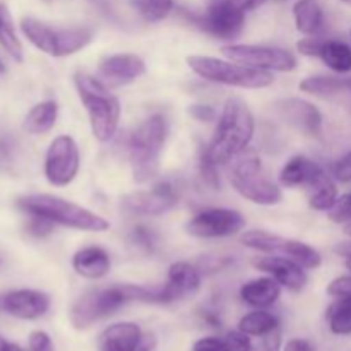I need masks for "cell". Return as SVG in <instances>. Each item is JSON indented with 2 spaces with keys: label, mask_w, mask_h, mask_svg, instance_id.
Masks as SVG:
<instances>
[{
  "label": "cell",
  "mask_w": 351,
  "mask_h": 351,
  "mask_svg": "<svg viewBox=\"0 0 351 351\" xmlns=\"http://www.w3.org/2000/svg\"><path fill=\"white\" fill-rule=\"evenodd\" d=\"M81 168L77 143L67 134L57 136L50 143L45 156V177L53 187H65L75 180Z\"/></svg>",
  "instance_id": "obj_11"
},
{
  "label": "cell",
  "mask_w": 351,
  "mask_h": 351,
  "mask_svg": "<svg viewBox=\"0 0 351 351\" xmlns=\"http://www.w3.org/2000/svg\"><path fill=\"white\" fill-rule=\"evenodd\" d=\"M95 34L89 27H57V51L55 57H69L84 50L93 41Z\"/></svg>",
  "instance_id": "obj_26"
},
{
  "label": "cell",
  "mask_w": 351,
  "mask_h": 351,
  "mask_svg": "<svg viewBox=\"0 0 351 351\" xmlns=\"http://www.w3.org/2000/svg\"><path fill=\"white\" fill-rule=\"evenodd\" d=\"M130 5L146 23H160L173 10V0H130Z\"/></svg>",
  "instance_id": "obj_34"
},
{
  "label": "cell",
  "mask_w": 351,
  "mask_h": 351,
  "mask_svg": "<svg viewBox=\"0 0 351 351\" xmlns=\"http://www.w3.org/2000/svg\"><path fill=\"white\" fill-rule=\"evenodd\" d=\"M283 351H314V346H312L307 339L293 338L285 345Z\"/></svg>",
  "instance_id": "obj_45"
},
{
  "label": "cell",
  "mask_w": 351,
  "mask_h": 351,
  "mask_svg": "<svg viewBox=\"0 0 351 351\" xmlns=\"http://www.w3.org/2000/svg\"><path fill=\"white\" fill-rule=\"evenodd\" d=\"M300 91L314 96H335L341 91H351V79L335 77V75H312L300 82Z\"/></svg>",
  "instance_id": "obj_31"
},
{
  "label": "cell",
  "mask_w": 351,
  "mask_h": 351,
  "mask_svg": "<svg viewBox=\"0 0 351 351\" xmlns=\"http://www.w3.org/2000/svg\"><path fill=\"white\" fill-rule=\"evenodd\" d=\"M27 351H55L53 341L45 331H33L27 338Z\"/></svg>",
  "instance_id": "obj_41"
},
{
  "label": "cell",
  "mask_w": 351,
  "mask_h": 351,
  "mask_svg": "<svg viewBox=\"0 0 351 351\" xmlns=\"http://www.w3.org/2000/svg\"><path fill=\"white\" fill-rule=\"evenodd\" d=\"M55 228V223H51L50 219L40 218V216H29L26 223V232L27 235L34 237V239H45V237L50 235Z\"/></svg>",
  "instance_id": "obj_38"
},
{
  "label": "cell",
  "mask_w": 351,
  "mask_h": 351,
  "mask_svg": "<svg viewBox=\"0 0 351 351\" xmlns=\"http://www.w3.org/2000/svg\"><path fill=\"white\" fill-rule=\"evenodd\" d=\"M199 171H201L204 184H208L211 189H219L218 163H215L213 158L209 156L208 146H201L199 149Z\"/></svg>",
  "instance_id": "obj_36"
},
{
  "label": "cell",
  "mask_w": 351,
  "mask_h": 351,
  "mask_svg": "<svg viewBox=\"0 0 351 351\" xmlns=\"http://www.w3.org/2000/svg\"><path fill=\"white\" fill-rule=\"evenodd\" d=\"M242 243L249 249L257 250V252L293 261V263L300 264L304 269H317L322 264L319 250H315L308 243L298 242L293 239H285V237L263 232V230L245 232L242 235Z\"/></svg>",
  "instance_id": "obj_8"
},
{
  "label": "cell",
  "mask_w": 351,
  "mask_h": 351,
  "mask_svg": "<svg viewBox=\"0 0 351 351\" xmlns=\"http://www.w3.org/2000/svg\"><path fill=\"white\" fill-rule=\"evenodd\" d=\"M263 350L264 351H281V332L280 328L274 329V331L267 332L266 336H263Z\"/></svg>",
  "instance_id": "obj_44"
},
{
  "label": "cell",
  "mask_w": 351,
  "mask_h": 351,
  "mask_svg": "<svg viewBox=\"0 0 351 351\" xmlns=\"http://www.w3.org/2000/svg\"><path fill=\"white\" fill-rule=\"evenodd\" d=\"M345 233H346V235H348L350 239H351V223H348V225L345 226Z\"/></svg>",
  "instance_id": "obj_50"
},
{
  "label": "cell",
  "mask_w": 351,
  "mask_h": 351,
  "mask_svg": "<svg viewBox=\"0 0 351 351\" xmlns=\"http://www.w3.org/2000/svg\"><path fill=\"white\" fill-rule=\"evenodd\" d=\"M328 324L332 335H351V297L338 298L328 311Z\"/></svg>",
  "instance_id": "obj_33"
},
{
  "label": "cell",
  "mask_w": 351,
  "mask_h": 351,
  "mask_svg": "<svg viewBox=\"0 0 351 351\" xmlns=\"http://www.w3.org/2000/svg\"><path fill=\"white\" fill-rule=\"evenodd\" d=\"M91 5H95L96 9L99 10L101 14H105V16H112V5H110L108 0H88Z\"/></svg>",
  "instance_id": "obj_46"
},
{
  "label": "cell",
  "mask_w": 351,
  "mask_h": 351,
  "mask_svg": "<svg viewBox=\"0 0 351 351\" xmlns=\"http://www.w3.org/2000/svg\"><path fill=\"white\" fill-rule=\"evenodd\" d=\"M228 60L249 65L266 72H290L297 67V57L291 51L264 45H226L221 48Z\"/></svg>",
  "instance_id": "obj_10"
},
{
  "label": "cell",
  "mask_w": 351,
  "mask_h": 351,
  "mask_svg": "<svg viewBox=\"0 0 351 351\" xmlns=\"http://www.w3.org/2000/svg\"><path fill=\"white\" fill-rule=\"evenodd\" d=\"M233 189L247 201L259 206H276L283 201L280 185L264 175L263 163L256 153H245L237 156L230 175Z\"/></svg>",
  "instance_id": "obj_7"
},
{
  "label": "cell",
  "mask_w": 351,
  "mask_h": 351,
  "mask_svg": "<svg viewBox=\"0 0 351 351\" xmlns=\"http://www.w3.org/2000/svg\"><path fill=\"white\" fill-rule=\"evenodd\" d=\"M5 72V65H3V62L0 60V74H3Z\"/></svg>",
  "instance_id": "obj_51"
},
{
  "label": "cell",
  "mask_w": 351,
  "mask_h": 351,
  "mask_svg": "<svg viewBox=\"0 0 351 351\" xmlns=\"http://www.w3.org/2000/svg\"><path fill=\"white\" fill-rule=\"evenodd\" d=\"M274 113L287 125L311 137H321L322 113L314 103L302 98H285L274 103Z\"/></svg>",
  "instance_id": "obj_14"
},
{
  "label": "cell",
  "mask_w": 351,
  "mask_h": 351,
  "mask_svg": "<svg viewBox=\"0 0 351 351\" xmlns=\"http://www.w3.org/2000/svg\"><path fill=\"white\" fill-rule=\"evenodd\" d=\"M187 64L194 74L216 84L242 89H263L269 88L274 82L273 72L259 71V69H252L233 60H221V58L206 57V55H191L187 57Z\"/></svg>",
  "instance_id": "obj_6"
},
{
  "label": "cell",
  "mask_w": 351,
  "mask_h": 351,
  "mask_svg": "<svg viewBox=\"0 0 351 351\" xmlns=\"http://www.w3.org/2000/svg\"><path fill=\"white\" fill-rule=\"evenodd\" d=\"M201 281L202 274L197 266L185 263V261L173 263L168 269L167 283L163 285L165 304L184 300V298L195 295L201 288Z\"/></svg>",
  "instance_id": "obj_17"
},
{
  "label": "cell",
  "mask_w": 351,
  "mask_h": 351,
  "mask_svg": "<svg viewBox=\"0 0 351 351\" xmlns=\"http://www.w3.org/2000/svg\"><path fill=\"white\" fill-rule=\"evenodd\" d=\"M41 2H45V3H51V2H53V0H41Z\"/></svg>",
  "instance_id": "obj_53"
},
{
  "label": "cell",
  "mask_w": 351,
  "mask_h": 351,
  "mask_svg": "<svg viewBox=\"0 0 351 351\" xmlns=\"http://www.w3.org/2000/svg\"><path fill=\"white\" fill-rule=\"evenodd\" d=\"M17 208L27 216H40L51 223L79 232L101 233L110 228V221L75 202L51 194H29L17 199Z\"/></svg>",
  "instance_id": "obj_2"
},
{
  "label": "cell",
  "mask_w": 351,
  "mask_h": 351,
  "mask_svg": "<svg viewBox=\"0 0 351 351\" xmlns=\"http://www.w3.org/2000/svg\"><path fill=\"white\" fill-rule=\"evenodd\" d=\"M332 178L339 184H351V151L332 165Z\"/></svg>",
  "instance_id": "obj_39"
},
{
  "label": "cell",
  "mask_w": 351,
  "mask_h": 351,
  "mask_svg": "<svg viewBox=\"0 0 351 351\" xmlns=\"http://www.w3.org/2000/svg\"><path fill=\"white\" fill-rule=\"evenodd\" d=\"M195 26L216 40L232 41L245 26V10L233 0H211L201 16H192Z\"/></svg>",
  "instance_id": "obj_9"
},
{
  "label": "cell",
  "mask_w": 351,
  "mask_h": 351,
  "mask_svg": "<svg viewBox=\"0 0 351 351\" xmlns=\"http://www.w3.org/2000/svg\"><path fill=\"white\" fill-rule=\"evenodd\" d=\"M233 2H235L237 5L242 7V9L247 12V10H254L257 9V7H261L266 0H233Z\"/></svg>",
  "instance_id": "obj_47"
},
{
  "label": "cell",
  "mask_w": 351,
  "mask_h": 351,
  "mask_svg": "<svg viewBox=\"0 0 351 351\" xmlns=\"http://www.w3.org/2000/svg\"><path fill=\"white\" fill-rule=\"evenodd\" d=\"M21 31L27 38L33 47L43 53L55 57L57 51V27H51L34 17H23L21 19Z\"/></svg>",
  "instance_id": "obj_23"
},
{
  "label": "cell",
  "mask_w": 351,
  "mask_h": 351,
  "mask_svg": "<svg viewBox=\"0 0 351 351\" xmlns=\"http://www.w3.org/2000/svg\"><path fill=\"white\" fill-rule=\"evenodd\" d=\"M141 328L134 322H117L99 336V351H137L143 343Z\"/></svg>",
  "instance_id": "obj_19"
},
{
  "label": "cell",
  "mask_w": 351,
  "mask_h": 351,
  "mask_svg": "<svg viewBox=\"0 0 351 351\" xmlns=\"http://www.w3.org/2000/svg\"><path fill=\"white\" fill-rule=\"evenodd\" d=\"M99 77L106 86H127L146 74V64L136 53L108 55L99 62Z\"/></svg>",
  "instance_id": "obj_16"
},
{
  "label": "cell",
  "mask_w": 351,
  "mask_h": 351,
  "mask_svg": "<svg viewBox=\"0 0 351 351\" xmlns=\"http://www.w3.org/2000/svg\"><path fill=\"white\" fill-rule=\"evenodd\" d=\"M343 3H346V5H351V0H341Z\"/></svg>",
  "instance_id": "obj_52"
},
{
  "label": "cell",
  "mask_w": 351,
  "mask_h": 351,
  "mask_svg": "<svg viewBox=\"0 0 351 351\" xmlns=\"http://www.w3.org/2000/svg\"><path fill=\"white\" fill-rule=\"evenodd\" d=\"M129 245L141 256H153L158 245V237L147 226H134L132 232L129 233Z\"/></svg>",
  "instance_id": "obj_35"
},
{
  "label": "cell",
  "mask_w": 351,
  "mask_h": 351,
  "mask_svg": "<svg viewBox=\"0 0 351 351\" xmlns=\"http://www.w3.org/2000/svg\"><path fill=\"white\" fill-rule=\"evenodd\" d=\"M58 119V105L55 99H45V101L36 103L33 108L27 112L24 117V130L33 136H40V134H47L51 130L57 123Z\"/></svg>",
  "instance_id": "obj_24"
},
{
  "label": "cell",
  "mask_w": 351,
  "mask_h": 351,
  "mask_svg": "<svg viewBox=\"0 0 351 351\" xmlns=\"http://www.w3.org/2000/svg\"><path fill=\"white\" fill-rule=\"evenodd\" d=\"M305 191L308 194V206L314 211H329L335 206V202L338 201V189H336V184L328 173L319 177Z\"/></svg>",
  "instance_id": "obj_30"
},
{
  "label": "cell",
  "mask_w": 351,
  "mask_h": 351,
  "mask_svg": "<svg viewBox=\"0 0 351 351\" xmlns=\"http://www.w3.org/2000/svg\"><path fill=\"white\" fill-rule=\"evenodd\" d=\"M322 43H324V38H317L314 34V36L304 38V40L298 41L297 50L300 51L302 55H305V57H319Z\"/></svg>",
  "instance_id": "obj_42"
},
{
  "label": "cell",
  "mask_w": 351,
  "mask_h": 351,
  "mask_svg": "<svg viewBox=\"0 0 351 351\" xmlns=\"http://www.w3.org/2000/svg\"><path fill=\"white\" fill-rule=\"evenodd\" d=\"M245 226L240 211L225 208H211L197 213L185 225V232L195 239H225L237 235Z\"/></svg>",
  "instance_id": "obj_12"
},
{
  "label": "cell",
  "mask_w": 351,
  "mask_h": 351,
  "mask_svg": "<svg viewBox=\"0 0 351 351\" xmlns=\"http://www.w3.org/2000/svg\"><path fill=\"white\" fill-rule=\"evenodd\" d=\"M326 171L319 163L307 156H293L290 161H287L280 171V184L283 187L293 189V187H305L314 184L319 177H322Z\"/></svg>",
  "instance_id": "obj_20"
},
{
  "label": "cell",
  "mask_w": 351,
  "mask_h": 351,
  "mask_svg": "<svg viewBox=\"0 0 351 351\" xmlns=\"http://www.w3.org/2000/svg\"><path fill=\"white\" fill-rule=\"evenodd\" d=\"M328 218L331 219V221L339 223V225H341V223L343 225L351 223V192L338 197L335 206L328 211Z\"/></svg>",
  "instance_id": "obj_37"
},
{
  "label": "cell",
  "mask_w": 351,
  "mask_h": 351,
  "mask_svg": "<svg viewBox=\"0 0 351 351\" xmlns=\"http://www.w3.org/2000/svg\"><path fill=\"white\" fill-rule=\"evenodd\" d=\"M319 58L336 74L351 72V47L341 40H328L324 38Z\"/></svg>",
  "instance_id": "obj_28"
},
{
  "label": "cell",
  "mask_w": 351,
  "mask_h": 351,
  "mask_svg": "<svg viewBox=\"0 0 351 351\" xmlns=\"http://www.w3.org/2000/svg\"><path fill=\"white\" fill-rule=\"evenodd\" d=\"M0 351H23V348L17 343H12L0 336Z\"/></svg>",
  "instance_id": "obj_48"
},
{
  "label": "cell",
  "mask_w": 351,
  "mask_h": 351,
  "mask_svg": "<svg viewBox=\"0 0 351 351\" xmlns=\"http://www.w3.org/2000/svg\"><path fill=\"white\" fill-rule=\"evenodd\" d=\"M192 351H252L250 336L242 331H232L226 336H206L197 339Z\"/></svg>",
  "instance_id": "obj_27"
},
{
  "label": "cell",
  "mask_w": 351,
  "mask_h": 351,
  "mask_svg": "<svg viewBox=\"0 0 351 351\" xmlns=\"http://www.w3.org/2000/svg\"><path fill=\"white\" fill-rule=\"evenodd\" d=\"M189 113L199 122H211L216 119V110L211 105H191Z\"/></svg>",
  "instance_id": "obj_43"
},
{
  "label": "cell",
  "mask_w": 351,
  "mask_h": 351,
  "mask_svg": "<svg viewBox=\"0 0 351 351\" xmlns=\"http://www.w3.org/2000/svg\"><path fill=\"white\" fill-rule=\"evenodd\" d=\"M180 192L171 182H160L147 191H137L122 199V208L130 215L161 216L178 204Z\"/></svg>",
  "instance_id": "obj_13"
},
{
  "label": "cell",
  "mask_w": 351,
  "mask_h": 351,
  "mask_svg": "<svg viewBox=\"0 0 351 351\" xmlns=\"http://www.w3.org/2000/svg\"><path fill=\"white\" fill-rule=\"evenodd\" d=\"M295 26L305 36H314L324 26V12L317 0H298L293 5Z\"/></svg>",
  "instance_id": "obj_25"
},
{
  "label": "cell",
  "mask_w": 351,
  "mask_h": 351,
  "mask_svg": "<svg viewBox=\"0 0 351 351\" xmlns=\"http://www.w3.org/2000/svg\"><path fill=\"white\" fill-rule=\"evenodd\" d=\"M256 132V119L242 98L226 99L215 136L208 146L209 156L218 165L235 160L249 147Z\"/></svg>",
  "instance_id": "obj_1"
},
{
  "label": "cell",
  "mask_w": 351,
  "mask_h": 351,
  "mask_svg": "<svg viewBox=\"0 0 351 351\" xmlns=\"http://www.w3.org/2000/svg\"><path fill=\"white\" fill-rule=\"evenodd\" d=\"M141 285H113L86 291L71 308V324L77 331L91 328L95 322L110 317L129 302H139Z\"/></svg>",
  "instance_id": "obj_5"
},
{
  "label": "cell",
  "mask_w": 351,
  "mask_h": 351,
  "mask_svg": "<svg viewBox=\"0 0 351 351\" xmlns=\"http://www.w3.org/2000/svg\"><path fill=\"white\" fill-rule=\"evenodd\" d=\"M328 295L335 298L351 297V274L339 276L328 285Z\"/></svg>",
  "instance_id": "obj_40"
},
{
  "label": "cell",
  "mask_w": 351,
  "mask_h": 351,
  "mask_svg": "<svg viewBox=\"0 0 351 351\" xmlns=\"http://www.w3.org/2000/svg\"><path fill=\"white\" fill-rule=\"evenodd\" d=\"M149 350H151V346L147 345L146 339H143V343H141V348L137 350V351H149Z\"/></svg>",
  "instance_id": "obj_49"
},
{
  "label": "cell",
  "mask_w": 351,
  "mask_h": 351,
  "mask_svg": "<svg viewBox=\"0 0 351 351\" xmlns=\"http://www.w3.org/2000/svg\"><path fill=\"white\" fill-rule=\"evenodd\" d=\"M278 328H280V319L266 308H257L250 314H245L239 322V331L245 332L247 336H261V338Z\"/></svg>",
  "instance_id": "obj_32"
},
{
  "label": "cell",
  "mask_w": 351,
  "mask_h": 351,
  "mask_svg": "<svg viewBox=\"0 0 351 351\" xmlns=\"http://www.w3.org/2000/svg\"><path fill=\"white\" fill-rule=\"evenodd\" d=\"M0 47L7 51V55H9L12 60H24L23 43H21L19 36H17L16 33V26H14L9 7H7V3L2 2V0H0Z\"/></svg>",
  "instance_id": "obj_29"
},
{
  "label": "cell",
  "mask_w": 351,
  "mask_h": 351,
  "mask_svg": "<svg viewBox=\"0 0 351 351\" xmlns=\"http://www.w3.org/2000/svg\"><path fill=\"white\" fill-rule=\"evenodd\" d=\"M350 38H351V31H350Z\"/></svg>",
  "instance_id": "obj_54"
},
{
  "label": "cell",
  "mask_w": 351,
  "mask_h": 351,
  "mask_svg": "<svg viewBox=\"0 0 351 351\" xmlns=\"http://www.w3.org/2000/svg\"><path fill=\"white\" fill-rule=\"evenodd\" d=\"M168 139V122L163 115L144 120L129 141V160L134 180L144 184L160 171V158Z\"/></svg>",
  "instance_id": "obj_4"
},
{
  "label": "cell",
  "mask_w": 351,
  "mask_h": 351,
  "mask_svg": "<svg viewBox=\"0 0 351 351\" xmlns=\"http://www.w3.org/2000/svg\"><path fill=\"white\" fill-rule=\"evenodd\" d=\"M74 84L79 98L88 112L93 136L99 143L112 141L119 129L120 113H122L119 98L110 93L108 86L101 79L93 77L91 74H86V72H75Z\"/></svg>",
  "instance_id": "obj_3"
},
{
  "label": "cell",
  "mask_w": 351,
  "mask_h": 351,
  "mask_svg": "<svg viewBox=\"0 0 351 351\" xmlns=\"http://www.w3.org/2000/svg\"><path fill=\"white\" fill-rule=\"evenodd\" d=\"M281 285L273 276L250 280L240 288V298L254 308H269L280 300Z\"/></svg>",
  "instance_id": "obj_22"
},
{
  "label": "cell",
  "mask_w": 351,
  "mask_h": 351,
  "mask_svg": "<svg viewBox=\"0 0 351 351\" xmlns=\"http://www.w3.org/2000/svg\"><path fill=\"white\" fill-rule=\"evenodd\" d=\"M50 297L40 290H12L0 295V312L21 321H36L50 311Z\"/></svg>",
  "instance_id": "obj_15"
},
{
  "label": "cell",
  "mask_w": 351,
  "mask_h": 351,
  "mask_svg": "<svg viewBox=\"0 0 351 351\" xmlns=\"http://www.w3.org/2000/svg\"><path fill=\"white\" fill-rule=\"evenodd\" d=\"M252 264L256 269L263 271L267 276H273L281 287L290 291H302L308 281L304 267L293 261L285 259V257H257Z\"/></svg>",
  "instance_id": "obj_18"
},
{
  "label": "cell",
  "mask_w": 351,
  "mask_h": 351,
  "mask_svg": "<svg viewBox=\"0 0 351 351\" xmlns=\"http://www.w3.org/2000/svg\"><path fill=\"white\" fill-rule=\"evenodd\" d=\"M72 267L79 276L86 280H101L110 273L112 259L105 249L98 245H89L74 254Z\"/></svg>",
  "instance_id": "obj_21"
}]
</instances>
